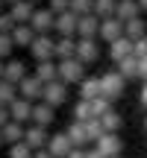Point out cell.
I'll return each mask as SVG.
<instances>
[{"mask_svg":"<svg viewBox=\"0 0 147 158\" xmlns=\"http://www.w3.org/2000/svg\"><path fill=\"white\" fill-rule=\"evenodd\" d=\"M132 56H136V59H144L147 56V35H141V38L132 41Z\"/></svg>","mask_w":147,"mask_h":158,"instance_id":"cell-37","label":"cell"},{"mask_svg":"<svg viewBox=\"0 0 147 158\" xmlns=\"http://www.w3.org/2000/svg\"><path fill=\"white\" fill-rule=\"evenodd\" d=\"M3 3H15V0H3Z\"/></svg>","mask_w":147,"mask_h":158,"instance_id":"cell-50","label":"cell"},{"mask_svg":"<svg viewBox=\"0 0 147 158\" xmlns=\"http://www.w3.org/2000/svg\"><path fill=\"white\" fill-rule=\"evenodd\" d=\"M85 158H103V155H100V152H97V149H94V147H91V149H85Z\"/></svg>","mask_w":147,"mask_h":158,"instance_id":"cell-45","label":"cell"},{"mask_svg":"<svg viewBox=\"0 0 147 158\" xmlns=\"http://www.w3.org/2000/svg\"><path fill=\"white\" fill-rule=\"evenodd\" d=\"M47 152H50L53 158H65L71 152V141H68V135H65V132H53L50 138H47Z\"/></svg>","mask_w":147,"mask_h":158,"instance_id":"cell-13","label":"cell"},{"mask_svg":"<svg viewBox=\"0 0 147 158\" xmlns=\"http://www.w3.org/2000/svg\"><path fill=\"white\" fill-rule=\"evenodd\" d=\"M65 158H85V149L82 147H71V152L65 155Z\"/></svg>","mask_w":147,"mask_h":158,"instance_id":"cell-41","label":"cell"},{"mask_svg":"<svg viewBox=\"0 0 147 158\" xmlns=\"http://www.w3.org/2000/svg\"><path fill=\"white\" fill-rule=\"evenodd\" d=\"M77 94H79V100H94V97H100V76H82L77 82Z\"/></svg>","mask_w":147,"mask_h":158,"instance_id":"cell-17","label":"cell"},{"mask_svg":"<svg viewBox=\"0 0 147 158\" xmlns=\"http://www.w3.org/2000/svg\"><path fill=\"white\" fill-rule=\"evenodd\" d=\"M77 18L79 15H74L71 9L59 12V15L53 18V29H56L59 35H77Z\"/></svg>","mask_w":147,"mask_h":158,"instance_id":"cell-14","label":"cell"},{"mask_svg":"<svg viewBox=\"0 0 147 158\" xmlns=\"http://www.w3.org/2000/svg\"><path fill=\"white\" fill-rule=\"evenodd\" d=\"M41 88H44V82L27 73L18 82V97H21V100H29V102H38L41 100Z\"/></svg>","mask_w":147,"mask_h":158,"instance_id":"cell-8","label":"cell"},{"mask_svg":"<svg viewBox=\"0 0 147 158\" xmlns=\"http://www.w3.org/2000/svg\"><path fill=\"white\" fill-rule=\"evenodd\" d=\"M15 97H18V85L9 79H0V106H9Z\"/></svg>","mask_w":147,"mask_h":158,"instance_id":"cell-30","label":"cell"},{"mask_svg":"<svg viewBox=\"0 0 147 158\" xmlns=\"http://www.w3.org/2000/svg\"><path fill=\"white\" fill-rule=\"evenodd\" d=\"M12 38L6 32H0V62H6V59H12Z\"/></svg>","mask_w":147,"mask_h":158,"instance_id":"cell-36","label":"cell"},{"mask_svg":"<svg viewBox=\"0 0 147 158\" xmlns=\"http://www.w3.org/2000/svg\"><path fill=\"white\" fill-rule=\"evenodd\" d=\"M115 18L121 23H127L132 18H141V9H138L136 0H115Z\"/></svg>","mask_w":147,"mask_h":158,"instance_id":"cell-16","label":"cell"},{"mask_svg":"<svg viewBox=\"0 0 147 158\" xmlns=\"http://www.w3.org/2000/svg\"><path fill=\"white\" fill-rule=\"evenodd\" d=\"M112 158H121V155H112Z\"/></svg>","mask_w":147,"mask_h":158,"instance_id":"cell-53","label":"cell"},{"mask_svg":"<svg viewBox=\"0 0 147 158\" xmlns=\"http://www.w3.org/2000/svg\"><path fill=\"white\" fill-rule=\"evenodd\" d=\"M9 38H12V44H15V47H29V41L35 38V32H33L29 23H15V29L9 32Z\"/></svg>","mask_w":147,"mask_h":158,"instance_id":"cell-23","label":"cell"},{"mask_svg":"<svg viewBox=\"0 0 147 158\" xmlns=\"http://www.w3.org/2000/svg\"><path fill=\"white\" fill-rule=\"evenodd\" d=\"M94 149L103 158H112V155H124V138L118 132H103L100 138L94 141Z\"/></svg>","mask_w":147,"mask_h":158,"instance_id":"cell-3","label":"cell"},{"mask_svg":"<svg viewBox=\"0 0 147 158\" xmlns=\"http://www.w3.org/2000/svg\"><path fill=\"white\" fill-rule=\"evenodd\" d=\"M33 9H35V3H29V0H15V3H9V15H12L15 23H29Z\"/></svg>","mask_w":147,"mask_h":158,"instance_id":"cell-19","label":"cell"},{"mask_svg":"<svg viewBox=\"0 0 147 158\" xmlns=\"http://www.w3.org/2000/svg\"><path fill=\"white\" fill-rule=\"evenodd\" d=\"M0 12H3V0H0Z\"/></svg>","mask_w":147,"mask_h":158,"instance_id":"cell-49","label":"cell"},{"mask_svg":"<svg viewBox=\"0 0 147 158\" xmlns=\"http://www.w3.org/2000/svg\"><path fill=\"white\" fill-rule=\"evenodd\" d=\"M12 29H15V21H12V15H9V12H0V32L9 35Z\"/></svg>","mask_w":147,"mask_h":158,"instance_id":"cell-38","label":"cell"},{"mask_svg":"<svg viewBox=\"0 0 147 158\" xmlns=\"http://www.w3.org/2000/svg\"><path fill=\"white\" fill-rule=\"evenodd\" d=\"M124 35V23L118 21V18H100V27H97V38L100 41H115Z\"/></svg>","mask_w":147,"mask_h":158,"instance_id":"cell-11","label":"cell"},{"mask_svg":"<svg viewBox=\"0 0 147 158\" xmlns=\"http://www.w3.org/2000/svg\"><path fill=\"white\" fill-rule=\"evenodd\" d=\"M53 120H56V108H53V106H47V102H41V100H38V102H33V117H29V123L50 129Z\"/></svg>","mask_w":147,"mask_h":158,"instance_id":"cell-12","label":"cell"},{"mask_svg":"<svg viewBox=\"0 0 147 158\" xmlns=\"http://www.w3.org/2000/svg\"><path fill=\"white\" fill-rule=\"evenodd\" d=\"M6 108H9V120H15V123H21V126H27L29 117H33V102L21 100V97H15Z\"/></svg>","mask_w":147,"mask_h":158,"instance_id":"cell-10","label":"cell"},{"mask_svg":"<svg viewBox=\"0 0 147 158\" xmlns=\"http://www.w3.org/2000/svg\"><path fill=\"white\" fill-rule=\"evenodd\" d=\"M124 35H127L130 41L147 35V21H144V18H132V21H127V23H124Z\"/></svg>","mask_w":147,"mask_h":158,"instance_id":"cell-26","label":"cell"},{"mask_svg":"<svg viewBox=\"0 0 147 158\" xmlns=\"http://www.w3.org/2000/svg\"><path fill=\"white\" fill-rule=\"evenodd\" d=\"M97 120H100L103 132H121V126H124V117H121V111H115V108H106Z\"/></svg>","mask_w":147,"mask_h":158,"instance_id":"cell-24","label":"cell"},{"mask_svg":"<svg viewBox=\"0 0 147 158\" xmlns=\"http://www.w3.org/2000/svg\"><path fill=\"white\" fill-rule=\"evenodd\" d=\"M88 117H91V106H88V100H79L77 106H74V120H77V123H85Z\"/></svg>","mask_w":147,"mask_h":158,"instance_id":"cell-34","label":"cell"},{"mask_svg":"<svg viewBox=\"0 0 147 158\" xmlns=\"http://www.w3.org/2000/svg\"><path fill=\"white\" fill-rule=\"evenodd\" d=\"M124 91H127V79L121 76L118 70H112V73H103V76H100V94L106 97L109 102L121 100V97H124Z\"/></svg>","mask_w":147,"mask_h":158,"instance_id":"cell-2","label":"cell"},{"mask_svg":"<svg viewBox=\"0 0 147 158\" xmlns=\"http://www.w3.org/2000/svg\"><path fill=\"white\" fill-rule=\"evenodd\" d=\"M65 135H68L71 147H85V143H88V138H85V129H82V123H77V120H74V123L68 126V129H65Z\"/></svg>","mask_w":147,"mask_h":158,"instance_id":"cell-28","label":"cell"},{"mask_svg":"<svg viewBox=\"0 0 147 158\" xmlns=\"http://www.w3.org/2000/svg\"><path fill=\"white\" fill-rule=\"evenodd\" d=\"M0 79H3V62H0Z\"/></svg>","mask_w":147,"mask_h":158,"instance_id":"cell-47","label":"cell"},{"mask_svg":"<svg viewBox=\"0 0 147 158\" xmlns=\"http://www.w3.org/2000/svg\"><path fill=\"white\" fill-rule=\"evenodd\" d=\"M88 106H91V117H100V114L106 111V108H112L115 102H109L106 97L100 94V97H94V100H88Z\"/></svg>","mask_w":147,"mask_h":158,"instance_id":"cell-32","label":"cell"},{"mask_svg":"<svg viewBox=\"0 0 147 158\" xmlns=\"http://www.w3.org/2000/svg\"><path fill=\"white\" fill-rule=\"evenodd\" d=\"M136 3H138V9H141V12H147V0H136Z\"/></svg>","mask_w":147,"mask_h":158,"instance_id":"cell-46","label":"cell"},{"mask_svg":"<svg viewBox=\"0 0 147 158\" xmlns=\"http://www.w3.org/2000/svg\"><path fill=\"white\" fill-rule=\"evenodd\" d=\"M24 76H27V62H21V59H6L3 62V79L18 85Z\"/></svg>","mask_w":147,"mask_h":158,"instance_id":"cell-20","label":"cell"},{"mask_svg":"<svg viewBox=\"0 0 147 158\" xmlns=\"http://www.w3.org/2000/svg\"><path fill=\"white\" fill-rule=\"evenodd\" d=\"M56 70H59V82H65L71 88V85H77L79 79L85 76V64L79 62L77 56L71 59H56Z\"/></svg>","mask_w":147,"mask_h":158,"instance_id":"cell-1","label":"cell"},{"mask_svg":"<svg viewBox=\"0 0 147 158\" xmlns=\"http://www.w3.org/2000/svg\"><path fill=\"white\" fill-rule=\"evenodd\" d=\"M29 3H41V0H29Z\"/></svg>","mask_w":147,"mask_h":158,"instance_id":"cell-48","label":"cell"},{"mask_svg":"<svg viewBox=\"0 0 147 158\" xmlns=\"http://www.w3.org/2000/svg\"><path fill=\"white\" fill-rule=\"evenodd\" d=\"M53 18H56V15H53L47 6H44V9H38V6H35V9H33V18H29V27H33V32H35V35H41V32H53Z\"/></svg>","mask_w":147,"mask_h":158,"instance_id":"cell-9","label":"cell"},{"mask_svg":"<svg viewBox=\"0 0 147 158\" xmlns=\"http://www.w3.org/2000/svg\"><path fill=\"white\" fill-rule=\"evenodd\" d=\"M82 129H85V138H88V143H94L97 138L103 135V126H100V120H97V117H88V120L82 123Z\"/></svg>","mask_w":147,"mask_h":158,"instance_id":"cell-31","label":"cell"},{"mask_svg":"<svg viewBox=\"0 0 147 158\" xmlns=\"http://www.w3.org/2000/svg\"><path fill=\"white\" fill-rule=\"evenodd\" d=\"M53 44H56V41H53V35L50 32H41V35H35L33 41H29V56L35 59V62H44V59H53Z\"/></svg>","mask_w":147,"mask_h":158,"instance_id":"cell-5","label":"cell"},{"mask_svg":"<svg viewBox=\"0 0 147 158\" xmlns=\"http://www.w3.org/2000/svg\"><path fill=\"white\" fill-rule=\"evenodd\" d=\"M6 120H9V108H6V106H0V126H3Z\"/></svg>","mask_w":147,"mask_h":158,"instance_id":"cell-42","label":"cell"},{"mask_svg":"<svg viewBox=\"0 0 147 158\" xmlns=\"http://www.w3.org/2000/svg\"><path fill=\"white\" fill-rule=\"evenodd\" d=\"M77 53V35H59L53 44V59H71Z\"/></svg>","mask_w":147,"mask_h":158,"instance_id":"cell-18","label":"cell"},{"mask_svg":"<svg viewBox=\"0 0 147 158\" xmlns=\"http://www.w3.org/2000/svg\"><path fill=\"white\" fill-rule=\"evenodd\" d=\"M47 138H50V132H47L44 126H35V123H27V126H24V143H27L33 152L47 147Z\"/></svg>","mask_w":147,"mask_h":158,"instance_id":"cell-7","label":"cell"},{"mask_svg":"<svg viewBox=\"0 0 147 158\" xmlns=\"http://www.w3.org/2000/svg\"><path fill=\"white\" fill-rule=\"evenodd\" d=\"M41 102H47V106L59 108L68 102V85L59 82V79H53V82H44V88H41Z\"/></svg>","mask_w":147,"mask_h":158,"instance_id":"cell-4","label":"cell"},{"mask_svg":"<svg viewBox=\"0 0 147 158\" xmlns=\"http://www.w3.org/2000/svg\"><path fill=\"white\" fill-rule=\"evenodd\" d=\"M109 56H112V62H121V59L132 56V41L127 38V35H121V38L109 41Z\"/></svg>","mask_w":147,"mask_h":158,"instance_id":"cell-21","label":"cell"},{"mask_svg":"<svg viewBox=\"0 0 147 158\" xmlns=\"http://www.w3.org/2000/svg\"><path fill=\"white\" fill-rule=\"evenodd\" d=\"M144 129H147V117H144Z\"/></svg>","mask_w":147,"mask_h":158,"instance_id":"cell-51","label":"cell"},{"mask_svg":"<svg viewBox=\"0 0 147 158\" xmlns=\"http://www.w3.org/2000/svg\"><path fill=\"white\" fill-rule=\"evenodd\" d=\"M118 64V73L130 82V79H138V59L136 56H127V59H121V62H115Z\"/></svg>","mask_w":147,"mask_h":158,"instance_id":"cell-27","label":"cell"},{"mask_svg":"<svg viewBox=\"0 0 147 158\" xmlns=\"http://www.w3.org/2000/svg\"><path fill=\"white\" fill-rule=\"evenodd\" d=\"M47 9H50L53 15H59V12L68 9V0H47Z\"/></svg>","mask_w":147,"mask_h":158,"instance_id":"cell-39","label":"cell"},{"mask_svg":"<svg viewBox=\"0 0 147 158\" xmlns=\"http://www.w3.org/2000/svg\"><path fill=\"white\" fill-rule=\"evenodd\" d=\"M35 79H41V82H53V79H59V70H56V62L53 59H44V62H35Z\"/></svg>","mask_w":147,"mask_h":158,"instance_id":"cell-25","label":"cell"},{"mask_svg":"<svg viewBox=\"0 0 147 158\" xmlns=\"http://www.w3.org/2000/svg\"><path fill=\"white\" fill-rule=\"evenodd\" d=\"M91 15H97V18H112L115 15V0H91Z\"/></svg>","mask_w":147,"mask_h":158,"instance_id":"cell-29","label":"cell"},{"mask_svg":"<svg viewBox=\"0 0 147 158\" xmlns=\"http://www.w3.org/2000/svg\"><path fill=\"white\" fill-rule=\"evenodd\" d=\"M97 27H100V18L97 15H79L77 18V38H97Z\"/></svg>","mask_w":147,"mask_h":158,"instance_id":"cell-15","label":"cell"},{"mask_svg":"<svg viewBox=\"0 0 147 158\" xmlns=\"http://www.w3.org/2000/svg\"><path fill=\"white\" fill-rule=\"evenodd\" d=\"M68 9L74 15H88L91 12V0H68Z\"/></svg>","mask_w":147,"mask_h":158,"instance_id":"cell-35","label":"cell"},{"mask_svg":"<svg viewBox=\"0 0 147 158\" xmlns=\"http://www.w3.org/2000/svg\"><path fill=\"white\" fill-rule=\"evenodd\" d=\"M6 158H33V149H29L24 141L9 143V155H6Z\"/></svg>","mask_w":147,"mask_h":158,"instance_id":"cell-33","label":"cell"},{"mask_svg":"<svg viewBox=\"0 0 147 158\" xmlns=\"http://www.w3.org/2000/svg\"><path fill=\"white\" fill-rule=\"evenodd\" d=\"M33 158H53V155L47 152V149H35V152H33Z\"/></svg>","mask_w":147,"mask_h":158,"instance_id":"cell-43","label":"cell"},{"mask_svg":"<svg viewBox=\"0 0 147 158\" xmlns=\"http://www.w3.org/2000/svg\"><path fill=\"white\" fill-rule=\"evenodd\" d=\"M138 79H147V56L138 59Z\"/></svg>","mask_w":147,"mask_h":158,"instance_id":"cell-40","label":"cell"},{"mask_svg":"<svg viewBox=\"0 0 147 158\" xmlns=\"http://www.w3.org/2000/svg\"><path fill=\"white\" fill-rule=\"evenodd\" d=\"M0 147H3V138H0Z\"/></svg>","mask_w":147,"mask_h":158,"instance_id":"cell-52","label":"cell"},{"mask_svg":"<svg viewBox=\"0 0 147 158\" xmlns=\"http://www.w3.org/2000/svg\"><path fill=\"white\" fill-rule=\"evenodd\" d=\"M74 56L82 64H94L100 59V41L97 38H77V53Z\"/></svg>","mask_w":147,"mask_h":158,"instance_id":"cell-6","label":"cell"},{"mask_svg":"<svg viewBox=\"0 0 147 158\" xmlns=\"http://www.w3.org/2000/svg\"><path fill=\"white\" fill-rule=\"evenodd\" d=\"M141 106L147 108V79H144V85H141Z\"/></svg>","mask_w":147,"mask_h":158,"instance_id":"cell-44","label":"cell"},{"mask_svg":"<svg viewBox=\"0 0 147 158\" xmlns=\"http://www.w3.org/2000/svg\"><path fill=\"white\" fill-rule=\"evenodd\" d=\"M0 138H3L6 147H9V143L24 141V126H21V123H15V120H6V123L0 126Z\"/></svg>","mask_w":147,"mask_h":158,"instance_id":"cell-22","label":"cell"}]
</instances>
